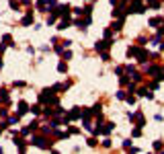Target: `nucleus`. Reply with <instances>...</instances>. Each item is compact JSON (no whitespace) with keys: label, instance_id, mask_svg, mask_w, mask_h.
Listing matches in <instances>:
<instances>
[{"label":"nucleus","instance_id":"obj_1","mask_svg":"<svg viewBox=\"0 0 164 154\" xmlns=\"http://www.w3.org/2000/svg\"><path fill=\"white\" fill-rule=\"evenodd\" d=\"M129 12H135V14H142V12H146L144 2H142V0H131V4L127 6V14H129Z\"/></svg>","mask_w":164,"mask_h":154},{"label":"nucleus","instance_id":"obj_2","mask_svg":"<svg viewBox=\"0 0 164 154\" xmlns=\"http://www.w3.org/2000/svg\"><path fill=\"white\" fill-rule=\"evenodd\" d=\"M78 117H82V109H80V107H72V111H70L68 115H64V123L74 121V119H78Z\"/></svg>","mask_w":164,"mask_h":154},{"label":"nucleus","instance_id":"obj_3","mask_svg":"<svg viewBox=\"0 0 164 154\" xmlns=\"http://www.w3.org/2000/svg\"><path fill=\"white\" fill-rule=\"evenodd\" d=\"M31 144H35V146H39V148H43V150H49V148H51V142L47 144V140H45L43 136H35V138L31 140Z\"/></svg>","mask_w":164,"mask_h":154},{"label":"nucleus","instance_id":"obj_4","mask_svg":"<svg viewBox=\"0 0 164 154\" xmlns=\"http://www.w3.org/2000/svg\"><path fill=\"white\" fill-rule=\"evenodd\" d=\"M70 10H72V6H70L68 2H66V4H60V6H56V12H58V14H62L64 19H70Z\"/></svg>","mask_w":164,"mask_h":154},{"label":"nucleus","instance_id":"obj_5","mask_svg":"<svg viewBox=\"0 0 164 154\" xmlns=\"http://www.w3.org/2000/svg\"><path fill=\"white\" fill-rule=\"evenodd\" d=\"M111 45H113V41L103 39V41H97V43H95V50H97V52H105V50H109Z\"/></svg>","mask_w":164,"mask_h":154},{"label":"nucleus","instance_id":"obj_6","mask_svg":"<svg viewBox=\"0 0 164 154\" xmlns=\"http://www.w3.org/2000/svg\"><path fill=\"white\" fill-rule=\"evenodd\" d=\"M135 58H137V62H142V64H146L148 62V52L139 45V50H137V54H135Z\"/></svg>","mask_w":164,"mask_h":154},{"label":"nucleus","instance_id":"obj_7","mask_svg":"<svg viewBox=\"0 0 164 154\" xmlns=\"http://www.w3.org/2000/svg\"><path fill=\"white\" fill-rule=\"evenodd\" d=\"M33 21H35V19H33V10H29L25 16H23L21 25H23V27H29V25H33Z\"/></svg>","mask_w":164,"mask_h":154},{"label":"nucleus","instance_id":"obj_8","mask_svg":"<svg viewBox=\"0 0 164 154\" xmlns=\"http://www.w3.org/2000/svg\"><path fill=\"white\" fill-rule=\"evenodd\" d=\"M29 111V105H27V101H19V115H25Z\"/></svg>","mask_w":164,"mask_h":154},{"label":"nucleus","instance_id":"obj_9","mask_svg":"<svg viewBox=\"0 0 164 154\" xmlns=\"http://www.w3.org/2000/svg\"><path fill=\"white\" fill-rule=\"evenodd\" d=\"M70 25H72V21H70V19H62V21H60V25H58V29L64 31V29H68Z\"/></svg>","mask_w":164,"mask_h":154},{"label":"nucleus","instance_id":"obj_10","mask_svg":"<svg viewBox=\"0 0 164 154\" xmlns=\"http://www.w3.org/2000/svg\"><path fill=\"white\" fill-rule=\"evenodd\" d=\"M111 131H113V123H105V125L101 127V134H103V136H109Z\"/></svg>","mask_w":164,"mask_h":154},{"label":"nucleus","instance_id":"obj_11","mask_svg":"<svg viewBox=\"0 0 164 154\" xmlns=\"http://www.w3.org/2000/svg\"><path fill=\"white\" fill-rule=\"evenodd\" d=\"M111 29H113V31H121V29H123V19H117L115 23L111 25Z\"/></svg>","mask_w":164,"mask_h":154},{"label":"nucleus","instance_id":"obj_12","mask_svg":"<svg viewBox=\"0 0 164 154\" xmlns=\"http://www.w3.org/2000/svg\"><path fill=\"white\" fill-rule=\"evenodd\" d=\"M162 16H154V19H150V27H160L162 25Z\"/></svg>","mask_w":164,"mask_h":154},{"label":"nucleus","instance_id":"obj_13","mask_svg":"<svg viewBox=\"0 0 164 154\" xmlns=\"http://www.w3.org/2000/svg\"><path fill=\"white\" fill-rule=\"evenodd\" d=\"M14 146H19V150H21V152H25V150H27L25 140H21V138H14Z\"/></svg>","mask_w":164,"mask_h":154},{"label":"nucleus","instance_id":"obj_14","mask_svg":"<svg viewBox=\"0 0 164 154\" xmlns=\"http://www.w3.org/2000/svg\"><path fill=\"white\" fill-rule=\"evenodd\" d=\"M148 74H156V78L162 74V68H158V66H150L148 68Z\"/></svg>","mask_w":164,"mask_h":154},{"label":"nucleus","instance_id":"obj_15","mask_svg":"<svg viewBox=\"0 0 164 154\" xmlns=\"http://www.w3.org/2000/svg\"><path fill=\"white\" fill-rule=\"evenodd\" d=\"M137 50H139V45H129V47H127V56H129V58H135Z\"/></svg>","mask_w":164,"mask_h":154},{"label":"nucleus","instance_id":"obj_16","mask_svg":"<svg viewBox=\"0 0 164 154\" xmlns=\"http://www.w3.org/2000/svg\"><path fill=\"white\" fill-rule=\"evenodd\" d=\"M0 101H2V103H8V91H6V89L0 91Z\"/></svg>","mask_w":164,"mask_h":154},{"label":"nucleus","instance_id":"obj_17","mask_svg":"<svg viewBox=\"0 0 164 154\" xmlns=\"http://www.w3.org/2000/svg\"><path fill=\"white\" fill-rule=\"evenodd\" d=\"M129 74H131V78H133V82H139V80H142V78H144L142 74H139V72H135V70H131Z\"/></svg>","mask_w":164,"mask_h":154},{"label":"nucleus","instance_id":"obj_18","mask_svg":"<svg viewBox=\"0 0 164 154\" xmlns=\"http://www.w3.org/2000/svg\"><path fill=\"white\" fill-rule=\"evenodd\" d=\"M119 82H121L123 86H127V84L131 82V78H129V76H123V74H119Z\"/></svg>","mask_w":164,"mask_h":154},{"label":"nucleus","instance_id":"obj_19","mask_svg":"<svg viewBox=\"0 0 164 154\" xmlns=\"http://www.w3.org/2000/svg\"><path fill=\"white\" fill-rule=\"evenodd\" d=\"M29 111L35 113V115H39V113H41V105H33V107H29Z\"/></svg>","mask_w":164,"mask_h":154},{"label":"nucleus","instance_id":"obj_20","mask_svg":"<svg viewBox=\"0 0 164 154\" xmlns=\"http://www.w3.org/2000/svg\"><path fill=\"white\" fill-rule=\"evenodd\" d=\"M2 41H4V45H14V43H12V37H10L8 33H6V35L2 37Z\"/></svg>","mask_w":164,"mask_h":154},{"label":"nucleus","instance_id":"obj_21","mask_svg":"<svg viewBox=\"0 0 164 154\" xmlns=\"http://www.w3.org/2000/svg\"><path fill=\"white\" fill-rule=\"evenodd\" d=\"M58 72H62V74H64V72H68V66H66V62H60V64H58Z\"/></svg>","mask_w":164,"mask_h":154},{"label":"nucleus","instance_id":"obj_22","mask_svg":"<svg viewBox=\"0 0 164 154\" xmlns=\"http://www.w3.org/2000/svg\"><path fill=\"white\" fill-rule=\"evenodd\" d=\"M162 148H164V142H162V140H156V142H154V150H158V152H160Z\"/></svg>","mask_w":164,"mask_h":154},{"label":"nucleus","instance_id":"obj_23","mask_svg":"<svg viewBox=\"0 0 164 154\" xmlns=\"http://www.w3.org/2000/svg\"><path fill=\"white\" fill-rule=\"evenodd\" d=\"M148 2V6H152V8H160V2L158 0H146Z\"/></svg>","mask_w":164,"mask_h":154},{"label":"nucleus","instance_id":"obj_24","mask_svg":"<svg viewBox=\"0 0 164 154\" xmlns=\"http://www.w3.org/2000/svg\"><path fill=\"white\" fill-rule=\"evenodd\" d=\"M131 136H133V138H139V136H142V127L137 125V127H135V129L131 131Z\"/></svg>","mask_w":164,"mask_h":154},{"label":"nucleus","instance_id":"obj_25","mask_svg":"<svg viewBox=\"0 0 164 154\" xmlns=\"http://www.w3.org/2000/svg\"><path fill=\"white\" fill-rule=\"evenodd\" d=\"M125 97H127L125 91H119V93H117V99H119V101H125Z\"/></svg>","mask_w":164,"mask_h":154},{"label":"nucleus","instance_id":"obj_26","mask_svg":"<svg viewBox=\"0 0 164 154\" xmlns=\"http://www.w3.org/2000/svg\"><path fill=\"white\" fill-rule=\"evenodd\" d=\"M88 146L95 148V146H97V138H88Z\"/></svg>","mask_w":164,"mask_h":154},{"label":"nucleus","instance_id":"obj_27","mask_svg":"<svg viewBox=\"0 0 164 154\" xmlns=\"http://www.w3.org/2000/svg\"><path fill=\"white\" fill-rule=\"evenodd\" d=\"M10 8L12 10H19V2H16V0H10Z\"/></svg>","mask_w":164,"mask_h":154},{"label":"nucleus","instance_id":"obj_28","mask_svg":"<svg viewBox=\"0 0 164 154\" xmlns=\"http://www.w3.org/2000/svg\"><path fill=\"white\" fill-rule=\"evenodd\" d=\"M125 101H127L129 105H133V103H135V97H133V95H129V97H125Z\"/></svg>","mask_w":164,"mask_h":154},{"label":"nucleus","instance_id":"obj_29","mask_svg":"<svg viewBox=\"0 0 164 154\" xmlns=\"http://www.w3.org/2000/svg\"><path fill=\"white\" fill-rule=\"evenodd\" d=\"M158 35H160V37L164 35V21H162V27H158Z\"/></svg>","mask_w":164,"mask_h":154},{"label":"nucleus","instance_id":"obj_30","mask_svg":"<svg viewBox=\"0 0 164 154\" xmlns=\"http://www.w3.org/2000/svg\"><path fill=\"white\" fill-rule=\"evenodd\" d=\"M101 58H103V60H105V62H107V60H111V56H109V54H107V52H103V54H101Z\"/></svg>","mask_w":164,"mask_h":154},{"label":"nucleus","instance_id":"obj_31","mask_svg":"<svg viewBox=\"0 0 164 154\" xmlns=\"http://www.w3.org/2000/svg\"><path fill=\"white\" fill-rule=\"evenodd\" d=\"M103 146H105V148H111V140H109V138H107V140H103Z\"/></svg>","mask_w":164,"mask_h":154},{"label":"nucleus","instance_id":"obj_32","mask_svg":"<svg viewBox=\"0 0 164 154\" xmlns=\"http://www.w3.org/2000/svg\"><path fill=\"white\" fill-rule=\"evenodd\" d=\"M14 86H19V89H23V86H25V82H23V80H19V82H16V80H14Z\"/></svg>","mask_w":164,"mask_h":154},{"label":"nucleus","instance_id":"obj_33","mask_svg":"<svg viewBox=\"0 0 164 154\" xmlns=\"http://www.w3.org/2000/svg\"><path fill=\"white\" fill-rule=\"evenodd\" d=\"M150 89H152V91H156V89H158V80H156V82H150Z\"/></svg>","mask_w":164,"mask_h":154},{"label":"nucleus","instance_id":"obj_34","mask_svg":"<svg viewBox=\"0 0 164 154\" xmlns=\"http://www.w3.org/2000/svg\"><path fill=\"white\" fill-rule=\"evenodd\" d=\"M6 125H8V123H0V134H2V131L6 129Z\"/></svg>","mask_w":164,"mask_h":154},{"label":"nucleus","instance_id":"obj_35","mask_svg":"<svg viewBox=\"0 0 164 154\" xmlns=\"http://www.w3.org/2000/svg\"><path fill=\"white\" fill-rule=\"evenodd\" d=\"M6 115V109H0V117H4Z\"/></svg>","mask_w":164,"mask_h":154},{"label":"nucleus","instance_id":"obj_36","mask_svg":"<svg viewBox=\"0 0 164 154\" xmlns=\"http://www.w3.org/2000/svg\"><path fill=\"white\" fill-rule=\"evenodd\" d=\"M121 2H123V4H125V2H129V0H121Z\"/></svg>","mask_w":164,"mask_h":154},{"label":"nucleus","instance_id":"obj_37","mask_svg":"<svg viewBox=\"0 0 164 154\" xmlns=\"http://www.w3.org/2000/svg\"><path fill=\"white\" fill-rule=\"evenodd\" d=\"M162 72H164V68H162Z\"/></svg>","mask_w":164,"mask_h":154},{"label":"nucleus","instance_id":"obj_38","mask_svg":"<svg viewBox=\"0 0 164 154\" xmlns=\"http://www.w3.org/2000/svg\"><path fill=\"white\" fill-rule=\"evenodd\" d=\"M0 103H2V101H0Z\"/></svg>","mask_w":164,"mask_h":154}]
</instances>
